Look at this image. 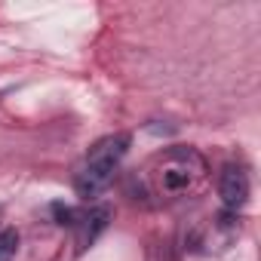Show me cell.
Listing matches in <instances>:
<instances>
[{
	"label": "cell",
	"instance_id": "obj_4",
	"mask_svg": "<svg viewBox=\"0 0 261 261\" xmlns=\"http://www.w3.org/2000/svg\"><path fill=\"white\" fill-rule=\"evenodd\" d=\"M108 221H111V209L108 206H95L89 212H80V218H77V240H80V246H89L108 227Z\"/></svg>",
	"mask_w": 261,
	"mask_h": 261
},
{
	"label": "cell",
	"instance_id": "obj_2",
	"mask_svg": "<svg viewBox=\"0 0 261 261\" xmlns=\"http://www.w3.org/2000/svg\"><path fill=\"white\" fill-rule=\"evenodd\" d=\"M114 172H117V166H111V163H92V160H86V166L74 178V188H77L80 197H95V194H101L114 181Z\"/></svg>",
	"mask_w": 261,
	"mask_h": 261
},
{
	"label": "cell",
	"instance_id": "obj_5",
	"mask_svg": "<svg viewBox=\"0 0 261 261\" xmlns=\"http://www.w3.org/2000/svg\"><path fill=\"white\" fill-rule=\"evenodd\" d=\"M129 151V136H111V139H101L92 151H89V157L86 160H92V163H111V166H117L120 160H123V154Z\"/></svg>",
	"mask_w": 261,
	"mask_h": 261
},
{
	"label": "cell",
	"instance_id": "obj_3",
	"mask_svg": "<svg viewBox=\"0 0 261 261\" xmlns=\"http://www.w3.org/2000/svg\"><path fill=\"white\" fill-rule=\"evenodd\" d=\"M218 194H221V203L227 209H240L246 200H249V178L240 166H224L221 178H218Z\"/></svg>",
	"mask_w": 261,
	"mask_h": 261
},
{
	"label": "cell",
	"instance_id": "obj_6",
	"mask_svg": "<svg viewBox=\"0 0 261 261\" xmlns=\"http://www.w3.org/2000/svg\"><path fill=\"white\" fill-rule=\"evenodd\" d=\"M19 249V233L13 227H4L0 230V261H10Z\"/></svg>",
	"mask_w": 261,
	"mask_h": 261
},
{
	"label": "cell",
	"instance_id": "obj_7",
	"mask_svg": "<svg viewBox=\"0 0 261 261\" xmlns=\"http://www.w3.org/2000/svg\"><path fill=\"white\" fill-rule=\"evenodd\" d=\"M53 212H56L59 224H77V218H80V212H74L71 206H62V203H56V206H53Z\"/></svg>",
	"mask_w": 261,
	"mask_h": 261
},
{
	"label": "cell",
	"instance_id": "obj_1",
	"mask_svg": "<svg viewBox=\"0 0 261 261\" xmlns=\"http://www.w3.org/2000/svg\"><path fill=\"white\" fill-rule=\"evenodd\" d=\"M203 172H206L203 157L197 151L178 148V151H169V154L160 157L154 178H157V188L163 194H185L203 178Z\"/></svg>",
	"mask_w": 261,
	"mask_h": 261
}]
</instances>
